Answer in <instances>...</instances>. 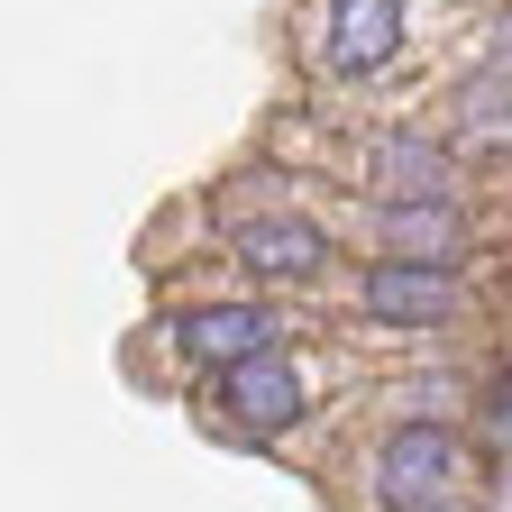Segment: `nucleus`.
Wrapping results in <instances>:
<instances>
[{
	"label": "nucleus",
	"instance_id": "f257e3e1",
	"mask_svg": "<svg viewBox=\"0 0 512 512\" xmlns=\"http://www.w3.org/2000/svg\"><path fill=\"white\" fill-rule=\"evenodd\" d=\"M220 412L247 430V439H284L311 421V375L275 348V357H247V366H220Z\"/></svg>",
	"mask_w": 512,
	"mask_h": 512
},
{
	"label": "nucleus",
	"instance_id": "f03ea898",
	"mask_svg": "<svg viewBox=\"0 0 512 512\" xmlns=\"http://www.w3.org/2000/svg\"><path fill=\"white\" fill-rule=\"evenodd\" d=\"M448 476H458V439H448L439 421L421 430H394V439H384L375 448V503L384 512H430L439 494H448Z\"/></svg>",
	"mask_w": 512,
	"mask_h": 512
},
{
	"label": "nucleus",
	"instance_id": "7ed1b4c3",
	"mask_svg": "<svg viewBox=\"0 0 512 512\" xmlns=\"http://www.w3.org/2000/svg\"><path fill=\"white\" fill-rule=\"evenodd\" d=\"M174 339H183V357H202V366H247V357L284 348V320L266 302H202V311L174 320Z\"/></svg>",
	"mask_w": 512,
	"mask_h": 512
},
{
	"label": "nucleus",
	"instance_id": "20e7f679",
	"mask_svg": "<svg viewBox=\"0 0 512 512\" xmlns=\"http://www.w3.org/2000/svg\"><path fill=\"white\" fill-rule=\"evenodd\" d=\"M357 302L375 320H394V330H430V320H458L467 311V284L448 275V266H394V256H384V266L357 284Z\"/></svg>",
	"mask_w": 512,
	"mask_h": 512
},
{
	"label": "nucleus",
	"instance_id": "39448f33",
	"mask_svg": "<svg viewBox=\"0 0 512 512\" xmlns=\"http://www.w3.org/2000/svg\"><path fill=\"white\" fill-rule=\"evenodd\" d=\"M394 46H403V0H330L320 10V55L339 74H375Z\"/></svg>",
	"mask_w": 512,
	"mask_h": 512
},
{
	"label": "nucleus",
	"instance_id": "423d86ee",
	"mask_svg": "<svg viewBox=\"0 0 512 512\" xmlns=\"http://www.w3.org/2000/svg\"><path fill=\"white\" fill-rule=\"evenodd\" d=\"M238 256L256 275H275V284H311L320 266H330V238H320L302 211H256V220H238Z\"/></svg>",
	"mask_w": 512,
	"mask_h": 512
},
{
	"label": "nucleus",
	"instance_id": "0eeeda50",
	"mask_svg": "<svg viewBox=\"0 0 512 512\" xmlns=\"http://www.w3.org/2000/svg\"><path fill=\"white\" fill-rule=\"evenodd\" d=\"M375 238H384L394 266H458L467 220L448 211V202H384V211H375Z\"/></svg>",
	"mask_w": 512,
	"mask_h": 512
},
{
	"label": "nucleus",
	"instance_id": "6e6552de",
	"mask_svg": "<svg viewBox=\"0 0 512 512\" xmlns=\"http://www.w3.org/2000/svg\"><path fill=\"white\" fill-rule=\"evenodd\" d=\"M366 165H375V183L394 192V202H448V156H439L430 138H412V128L375 138V147H366Z\"/></svg>",
	"mask_w": 512,
	"mask_h": 512
},
{
	"label": "nucleus",
	"instance_id": "1a4fd4ad",
	"mask_svg": "<svg viewBox=\"0 0 512 512\" xmlns=\"http://www.w3.org/2000/svg\"><path fill=\"white\" fill-rule=\"evenodd\" d=\"M467 128L503 147V64H494V83H476V92H467Z\"/></svg>",
	"mask_w": 512,
	"mask_h": 512
}]
</instances>
